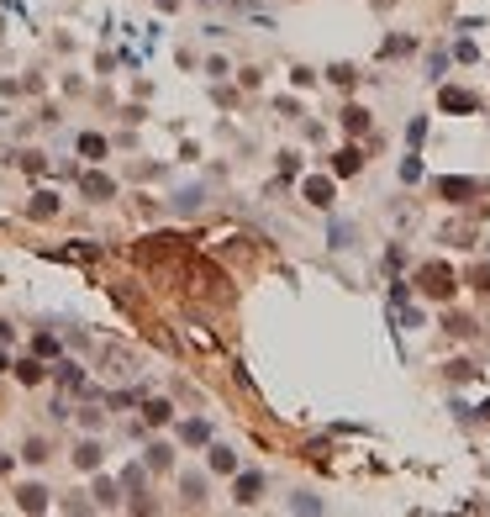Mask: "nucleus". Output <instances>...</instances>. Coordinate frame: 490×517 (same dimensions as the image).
<instances>
[{"instance_id":"f257e3e1","label":"nucleus","mask_w":490,"mask_h":517,"mask_svg":"<svg viewBox=\"0 0 490 517\" xmlns=\"http://www.w3.org/2000/svg\"><path fill=\"white\" fill-rule=\"evenodd\" d=\"M417 285H422V296H432V301H448V296H454V269L448 264H422Z\"/></svg>"},{"instance_id":"f03ea898","label":"nucleus","mask_w":490,"mask_h":517,"mask_svg":"<svg viewBox=\"0 0 490 517\" xmlns=\"http://www.w3.org/2000/svg\"><path fill=\"white\" fill-rule=\"evenodd\" d=\"M438 196L454 201V206H464V201L480 196V185H474V180H459V174H448V180H438Z\"/></svg>"},{"instance_id":"7ed1b4c3","label":"nucleus","mask_w":490,"mask_h":517,"mask_svg":"<svg viewBox=\"0 0 490 517\" xmlns=\"http://www.w3.org/2000/svg\"><path fill=\"white\" fill-rule=\"evenodd\" d=\"M438 106H443V111H459V116H474V111H480V95H469V90H454V85H448V90L438 95Z\"/></svg>"},{"instance_id":"20e7f679","label":"nucleus","mask_w":490,"mask_h":517,"mask_svg":"<svg viewBox=\"0 0 490 517\" xmlns=\"http://www.w3.org/2000/svg\"><path fill=\"white\" fill-rule=\"evenodd\" d=\"M301 196L311 201V206H332V180H306Z\"/></svg>"},{"instance_id":"39448f33","label":"nucleus","mask_w":490,"mask_h":517,"mask_svg":"<svg viewBox=\"0 0 490 517\" xmlns=\"http://www.w3.org/2000/svg\"><path fill=\"white\" fill-rule=\"evenodd\" d=\"M79 190H85V196H95V201H106V196H116V185L106 180V174H85V180H79Z\"/></svg>"},{"instance_id":"423d86ee","label":"nucleus","mask_w":490,"mask_h":517,"mask_svg":"<svg viewBox=\"0 0 490 517\" xmlns=\"http://www.w3.org/2000/svg\"><path fill=\"white\" fill-rule=\"evenodd\" d=\"M359 169H364V154H359V148H343V154L332 159V174H359Z\"/></svg>"},{"instance_id":"0eeeda50","label":"nucleus","mask_w":490,"mask_h":517,"mask_svg":"<svg viewBox=\"0 0 490 517\" xmlns=\"http://www.w3.org/2000/svg\"><path fill=\"white\" fill-rule=\"evenodd\" d=\"M258 491H264V475H238V501H243V507L258 501Z\"/></svg>"},{"instance_id":"6e6552de","label":"nucleus","mask_w":490,"mask_h":517,"mask_svg":"<svg viewBox=\"0 0 490 517\" xmlns=\"http://www.w3.org/2000/svg\"><path fill=\"white\" fill-rule=\"evenodd\" d=\"M337 121H343L348 132H364V127H369V111H364V106H343V116H337Z\"/></svg>"},{"instance_id":"1a4fd4ad","label":"nucleus","mask_w":490,"mask_h":517,"mask_svg":"<svg viewBox=\"0 0 490 517\" xmlns=\"http://www.w3.org/2000/svg\"><path fill=\"white\" fill-rule=\"evenodd\" d=\"M74 465H79V470H95V465H101V448H95V443H79V448H74Z\"/></svg>"},{"instance_id":"9d476101","label":"nucleus","mask_w":490,"mask_h":517,"mask_svg":"<svg viewBox=\"0 0 490 517\" xmlns=\"http://www.w3.org/2000/svg\"><path fill=\"white\" fill-rule=\"evenodd\" d=\"M16 375L26 380V386H37V380H43L48 370H43V364H37V359H21V364H16Z\"/></svg>"},{"instance_id":"9b49d317","label":"nucleus","mask_w":490,"mask_h":517,"mask_svg":"<svg viewBox=\"0 0 490 517\" xmlns=\"http://www.w3.org/2000/svg\"><path fill=\"white\" fill-rule=\"evenodd\" d=\"M53 211H58V196H48V190L32 196V216H53Z\"/></svg>"},{"instance_id":"f8f14e48","label":"nucleus","mask_w":490,"mask_h":517,"mask_svg":"<svg viewBox=\"0 0 490 517\" xmlns=\"http://www.w3.org/2000/svg\"><path fill=\"white\" fill-rule=\"evenodd\" d=\"M469 285H474L480 296H490V264H474V269H469Z\"/></svg>"},{"instance_id":"ddd939ff","label":"nucleus","mask_w":490,"mask_h":517,"mask_svg":"<svg viewBox=\"0 0 490 517\" xmlns=\"http://www.w3.org/2000/svg\"><path fill=\"white\" fill-rule=\"evenodd\" d=\"M21 507H48V491H43V486H26V491H21Z\"/></svg>"},{"instance_id":"4468645a","label":"nucleus","mask_w":490,"mask_h":517,"mask_svg":"<svg viewBox=\"0 0 490 517\" xmlns=\"http://www.w3.org/2000/svg\"><path fill=\"white\" fill-rule=\"evenodd\" d=\"M79 148H85L90 159H101V154H106V138H95V132H85V138H79Z\"/></svg>"},{"instance_id":"2eb2a0df","label":"nucleus","mask_w":490,"mask_h":517,"mask_svg":"<svg viewBox=\"0 0 490 517\" xmlns=\"http://www.w3.org/2000/svg\"><path fill=\"white\" fill-rule=\"evenodd\" d=\"M169 417H174L169 401H148V423H169Z\"/></svg>"},{"instance_id":"dca6fc26","label":"nucleus","mask_w":490,"mask_h":517,"mask_svg":"<svg viewBox=\"0 0 490 517\" xmlns=\"http://www.w3.org/2000/svg\"><path fill=\"white\" fill-rule=\"evenodd\" d=\"M401 180H406V185H412V180H422V159H417V154L401 164Z\"/></svg>"},{"instance_id":"f3484780","label":"nucleus","mask_w":490,"mask_h":517,"mask_svg":"<svg viewBox=\"0 0 490 517\" xmlns=\"http://www.w3.org/2000/svg\"><path fill=\"white\" fill-rule=\"evenodd\" d=\"M211 465H216V470H233L238 459H233V448H211Z\"/></svg>"},{"instance_id":"a211bd4d","label":"nucleus","mask_w":490,"mask_h":517,"mask_svg":"<svg viewBox=\"0 0 490 517\" xmlns=\"http://www.w3.org/2000/svg\"><path fill=\"white\" fill-rule=\"evenodd\" d=\"M448 333H459V338H469V333H474V322H469V317H448Z\"/></svg>"},{"instance_id":"6ab92c4d","label":"nucleus","mask_w":490,"mask_h":517,"mask_svg":"<svg viewBox=\"0 0 490 517\" xmlns=\"http://www.w3.org/2000/svg\"><path fill=\"white\" fill-rule=\"evenodd\" d=\"M327 74H332V85H353V69H348V64H337V69H327Z\"/></svg>"},{"instance_id":"aec40b11","label":"nucleus","mask_w":490,"mask_h":517,"mask_svg":"<svg viewBox=\"0 0 490 517\" xmlns=\"http://www.w3.org/2000/svg\"><path fill=\"white\" fill-rule=\"evenodd\" d=\"M480 417H485V423H490V401H485V406H480Z\"/></svg>"},{"instance_id":"412c9836","label":"nucleus","mask_w":490,"mask_h":517,"mask_svg":"<svg viewBox=\"0 0 490 517\" xmlns=\"http://www.w3.org/2000/svg\"><path fill=\"white\" fill-rule=\"evenodd\" d=\"M0 370H6V353H0Z\"/></svg>"}]
</instances>
